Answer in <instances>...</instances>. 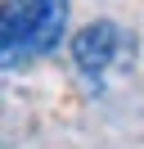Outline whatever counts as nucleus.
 <instances>
[{
	"instance_id": "nucleus-1",
	"label": "nucleus",
	"mask_w": 144,
	"mask_h": 149,
	"mask_svg": "<svg viewBox=\"0 0 144 149\" xmlns=\"http://www.w3.org/2000/svg\"><path fill=\"white\" fill-rule=\"evenodd\" d=\"M68 32V0H9L0 18V63L9 72L59 50Z\"/></svg>"
},
{
	"instance_id": "nucleus-2",
	"label": "nucleus",
	"mask_w": 144,
	"mask_h": 149,
	"mask_svg": "<svg viewBox=\"0 0 144 149\" xmlns=\"http://www.w3.org/2000/svg\"><path fill=\"white\" fill-rule=\"evenodd\" d=\"M126 32L117 27L113 18H99V23H86V27L72 36V63L81 68V77H90V81H99V77L108 72V68L117 63V59L126 54Z\"/></svg>"
}]
</instances>
